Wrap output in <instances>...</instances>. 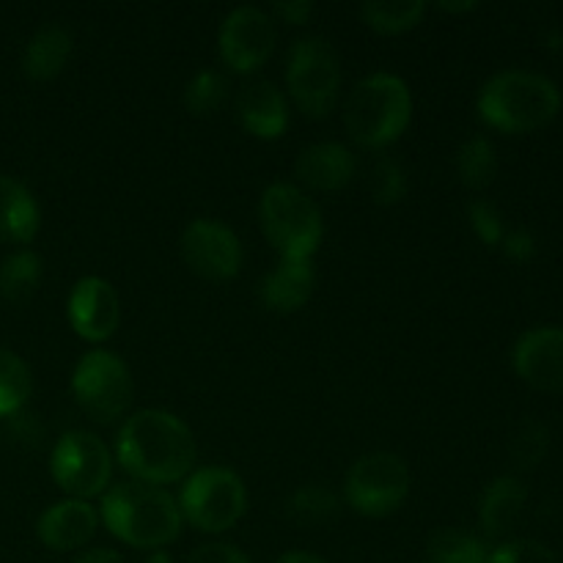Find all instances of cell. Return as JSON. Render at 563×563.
<instances>
[{
  "mask_svg": "<svg viewBox=\"0 0 563 563\" xmlns=\"http://www.w3.org/2000/svg\"><path fill=\"white\" fill-rule=\"evenodd\" d=\"M192 429L168 410H137L115 434V460L132 482L165 487L185 482L196 465Z\"/></svg>",
  "mask_w": 563,
  "mask_h": 563,
  "instance_id": "cell-1",
  "label": "cell"
},
{
  "mask_svg": "<svg viewBox=\"0 0 563 563\" xmlns=\"http://www.w3.org/2000/svg\"><path fill=\"white\" fill-rule=\"evenodd\" d=\"M99 522L135 550H163L181 533V511L165 487L141 482L113 484L99 500Z\"/></svg>",
  "mask_w": 563,
  "mask_h": 563,
  "instance_id": "cell-2",
  "label": "cell"
},
{
  "mask_svg": "<svg viewBox=\"0 0 563 563\" xmlns=\"http://www.w3.org/2000/svg\"><path fill=\"white\" fill-rule=\"evenodd\" d=\"M561 88L548 75L506 69L489 77L476 99L482 121L506 135H526L548 126L561 110Z\"/></svg>",
  "mask_w": 563,
  "mask_h": 563,
  "instance_id": "cell-3",
  "label": "cell"
},
{
  "mask_svg": "<svg viewBox=\"0 0 563 563\" xmlns=\"http://www.w3.org/2000/svg\"><path fill=\"white\" fill-rule=\"evenodd\" d=\"M412 121L410 86L399 75L377 71L352 88L344 104V126L352 141L368 152L394 146Z\"/></svg>",
  "mask_w": 563,
  "mask_h": 563,
  "instance_id": "cell-4",
  "label": "cell"
},
{
  "mask_svg": "<svg viewBox=\"0 0 563 563\" xmlns=\"http://www.w3.org/2000/svg\"><path fill=\"white\" fill-rule=\"evenodd\" d=\"M258 223L280 258H311L324 236V220L313 198L286 181H275L262 192Z\"/></svg>",
  "mask_w": 563,
  "mask_h": 563,
  "instance_id": "cell-5",
  "label": "cell"
},
{
  "mask_svg": "<svg viewBox=\"0 0 563 563\" xmlns=\"http://www.w3.org/2000/svg\"><path fill=\"white\" fill-rule=\"evenodd\" d=\"M181 520L201 533H225L247 511L245 482L231 467H198L181 482L179 493Z\"/></svg>",
  "mask_w": 563,
  "mask_h": 563,
  "instance_id": "cell-6",
  "label": "cell"
},
{
  "mask_svg": "<svg viewBox=\"0 0 563 563\" xmlns=\"http://www.w3.org/2000/svg\"><path fill=\"white\" fill-rule=\"evenodd\" d=\"M286 88L297 108L311 119L333 113L341 93V64L328 38L302 36L291 44L286 60Z\"/></svg>",
  "mask_w": 563,
  "mask_h": 563,
  "instance_id": "cell-7",
  "label": "cell"
},
{
  "mask_svg": "<svg viewBox=\"0 0 563 563\" xmlns=\"http://www.w3.org/2000/svg\"><path fill=\"white\" fill-rule=\"evenodd\" d=\"M69 385L77 407L97 423L119 421L135 396L130 366L108 350L86 352L75 363Z\"/></svg>",
  "mask_w": 563,
  "mask_h": 563,
  "instance_id": "cell-8",
  "label": "cell"
},
{
  "mask_svg": "<svg viewBox=\"0 0 563 563\" xmlns=\"http://www.w3.org/2000/svg\"><path fill=\"white\" fill-rule=\"evenodd\" d=\"M412 487L407 462L390 451H374L352 462L344 478V498L361 517H388L401 509Z\"/></svg>",
  "mask_w": 563,
  "mask_h": 563,
  "instance_id": "cell-9",
  "label": "cell"
},
{
  "mask_svg": "<svg viewBox=\"0 0 563 563\" xmlns=\"http://www.w3.org/2000/svg\"><path fill=\"white\" fill-rule=\"evenodd\" d=\"M49 473L69 498H102L113 478V456L99 434L71 429V432L60 434L58 443L53 445Z\"/></svg>",
  "mask_w": 563,
  "mask_h": 563,
  "instance_id": "cell-10",
  "label": "cell"
},
{
  "mask_svg": "<svg viewBox=\"0 0 563 563\" xmlns=\"http://www.w3.org/2000/svg\"><path fill=\"white\" fill-rule=\"evenodd\" d=\"M275 44H278V25L273 14L258 5H240L220 22V58L236 75H251L262 69L273 58Z\"/></svg>",
  "mask_w": 563,
  "mask_h": 563,
  "instance_id": "cell-11",
  "label": "cell"
},
{
  "mask_svg": "<svg viewBox=\"0 0 563 563\" xmlns=\"http://www.w3.org/2000/svg\"><path fill=\"white\" fill-rule=\"evenodd\" d=\"M179 251L187 267L207 280L236 278L245 262L236 231L212 218H198L187 223V229L181 231Z\"/></svg>",
  "mask_w": 563,
  "mask_h": 563,
  "instance_id": "cell-12",
  "label": "cell"
},
{
  "mask_svg": "<svg viewBox=\"0 0 563 563\" xmlns=\"http://www.w3.org/2000/svg\"><path fill=\"white\" fill-rule=\"evenodd\" d=\"M66 317L71 330L88 344H102L119 330L121 302L110 280L99 275H86L69 291Z\"/></svg>",
  "mask_w": 563,
  "mask_h": 563,
  "instance_id": "cell-13",
  "label": "cell"
},
{
  "mask_svg": "<svg viewBox=\"0 0 563 563\" xmlns=\"http://www.w3.org/2000/svg\"><path fill=\"white\" fill-rule=\"evenodd\" d=\"M517 377L542 394H563V328L542 324L517 339L511 352Z\"/></svg>",
  "mask_w": 563,
  "mask_h": 563,
  "instance_id": "cell-14",
  "label": "cell"
},
{
  "mask_svg": "<svg viewBox=\"0 0 563 563\" xmlns=\"http://www.w3.org/2000/svg\"><path fill=\"white\" fill-rule=\"evenodd\" d=\"M99 528V509L88 500L66 498L42 511L36 522V537L53 553H71L86 548Z\"/></svg>",
  "mask_w": 563,
  "mask_h": 563,
  "instance_id": "cell-15",
  "label": "cell"
},
{
  "mask_svg": "<svg viewBox=\"0 0 563 563\" xmlns=\"http://www.w3.org/2000/svg\"><path fill=\"white\" fill-rule=\"evenodd\" d=\"M236 119L247 135L278 141L289 130V102L275 82L251 80L236 97Z\"/></svg>",
  "mask_w": 563,
  "mask_h": 563,
  "instance_id": "cell-16",
  "label": "cell"
},
{
  "mask_svg": "<svg viewBox=\"0 0 563 563\" xmlns=\"http://www.w3.org/2000/svg\"><path fill=\"white\" fill-rule=\"evenodd\" d=\"M357 159L352 148L339 141L311 143L295 159V176L306 187L319 192H339L355 179Z\"/></svg>",
  "mask_w": 563,
  "mask_h": 563,
  "instance_id": "cell-17",
  "label": "cell"
},
{
  "mask_svg": "<svg viewBox=\"0 0 563 563\" xmlns=\"http://www.w3.org/2000/svg\"><path fill=\"white\" fill-rule=\"evenodd\" d=\"M317 286V269L311 258H280L258 286L264 308L273 313H297L308 306Z\"/></svg>",
  "mask_w": 563,
  "mask_h": 563,
  "instance_id": "cell-18",
  "label": "cell"
},
{
  "mask_svg": "<svg viewBox=\"0 0 563 563\" xmlns=\"http://www.w3.org/2000/svg\"><path fill=\"white\" fill-rule=\"evenodd\" d=\"M528 489L520 478L498 476L484 487L478 498V522L489 539H500L520 522L526 511Z\"/></svg>",
  "mask_w": 563,
  "mask_h": 563,
  "instance_id": "cell-19",
  "label": "cell"
},
{
  "mask_svg": "<svg viewBox=\"0 0 563 563\" xmlns=\"http://www.w3.org/2000/svg\"><path fill=\"white\" fill-rule=\"evenodd\" d=\"M42 209L22 181L0 174V242L27 245L38 234Z\"/></svg>",
  "mask_w": 563,
  "mask_h": 563,
  "instance_id": "cell-20",
  "label": "cell"
},
{
  "mask_svg": "<svg viewBox=\"0 0 563 563\" xmlns=\"http://www.w3.org/2000/svg\"><path fill=\"white\" fill-rule=\"evenodd\" d=\"M71 49H75V42L64 25L38 27L22 53V71L33 82L55 80L69 64Z\"/></svg>",
  "mask_w": 563,
  "mask_h": 563,
  "instance_id": "cell-21",
  "label": "cell"
},
{
  "mask_svg": "<svg viewBox=\"0 0 563 563\" xmlns=\"http://www.w3.org/2000/svg\"><path fill=\"white\" fill-rule=\"evenodd\" d=\"M44 275V262L36 251H22L11 253L0 264V297L11 306H20V302L31 300L36 295L38 284H42Z\"/></svg>",
  "mask_w": 563,
  "mask_h": 563,
  "instance_id": "cell-22",
  "label": "cell"
},
{
  "mask_svg": "<svg viewBox=\"0 0 563 563\" xmlns=\"http://www.w3.org/2000/svg\"><path fill=\"white\" fill-rule=\"evenodd\" d=\"M427 9L423 0H366L361 3V20L383 36H396L421 25Z\"/></svg>",
  "mask_w": 563,
  "mask_h": 563,
  "instance_id": "cell-23",
  "label": "cell"
},
{
  "mask_svg": "<svg viewBox=\"0 0 563 563\" xmlns=\"http://www.w3.org/2000/svg\"><path fill=\"white\" fill-rule=\"evenodd\" d=\"M341 500L335 498L333 489L322 487V484H302L286 500V515L291 522L306 528L330 526L339 517Z\"/></svg>",
  "mask_w": 563,
  "mask_h": 563,
  "instance_id": "cell-24",
  "label": "cell"
},
{
  "mask_svg": "<svg viewBox=\"0 0 563 563\" xmlns=\"http://www.w3.org/2000/svg\"><path fill=\"white\" fill-rule=\"evenodd\" d=\"M456 174H460L462 185L471 190H484L498 176V152H495L493 141L484 135L467 137L456 152Z\"/></svg>",
  "mask_w": 563,
  "mask_h": 563,
  "instance_id": "cell-25",
  "label": "cell"
},
{
  "mask_svg": "<svg viewBox=\"0 0 563 563\" xmlns=\"http://www.w3.org/2000/svg\"><path fill=\"white\" fill-rule=\"evenodd\" d=\"M489 550L484 539L460 528L434 531L427 542L429 563H487Z\"/></svg>",
  "mask_w": 563,
  "mask_h": 563,
  "instance_id": "cell-26",
  "label": "cell"
},
{
  "mask_svg": "<svg viewBox=\"0 0 563 563\" xmlns=\"http://www.w3.org/2000/svg\"><path fill=\"white\" fill-rule=\"evenodd\" d=\"M31 390L33 377L27 363L16 352L0 346V418H11L25 410Z\"/></svg>",
  "mask_w": 563,
  "mask_h": 563,
  "instance_id": "cell-27",
  "label": "cell"
},
{
  "mask_svg": "<svg viewBox=\"0 0 563 563\" xmlns=\"http://www.w3.org/2000/svg\"><path fill=\"white\" fill-rule=\"evenodd\" d=\"M229 99V80H225L223 71L218 69H201L187 80L185 91H181V102L190 115H212Z\"/></svg>",
  "mask_w": 563,
  "mask_h": 563,
  "instance_id": "cell-28",
  "label": "cell"
},
{
  "mask_svg": "<svg viewBox=\"0 0 563 563\" xmlns=\"http://www.w3.org/2000/svg\"><path fill=\"white\" fill-rule=\"evenodd\" d=\"M550 451V429L537 418H526L515 429L509 443V456L520 471H533L544 462Z\"/></svg>",
  "mask_w": 563,
  "mask_h": 563,
  "instance_id": "cell-29",
  "label": "cell"
},
{
  "mask_svg": "<svg viewBox=\"0 0 563 563\" xmlns=\"http://www.w3.org/2000/svg\"><path fill=\"white\" fill-rule=\"evenodd\" d=\"M366 190L377 207H396L407 196V174L399 159L379 157L368 170Z\"/></svg>",
  "mask_w": 563,
  "mask_h": 563,
  "instance_id": "cell-30",
  "label": "cell"
},
{
  "mask_svg": "<svg viewBox=\"0 0 563 563\" xmlns=\"http://www.w3.org/2000/svg\"><path fill=\"white\" fill-rule=\"evenodd\" d=\"M487 563H561L559 555L533 539H511L489 550Z\"/></svg>",
  "mask_w": 563,
  "mask_h": 563,
  "instance_id": "cell-31",
  "label": "cell"
},
{
  "mask_svg": "<svg viewBox=\"0 0 563 563\" xmlns=\"http://www.w3.org/2000/svg\"><path fill=\"white\" fill-rule=\"evenodd\" d=\"M467 223H471L473 234L484 242V245L495 247L504 242L506 236V225H504V214L495 203L489 201H471L467 203Z\"/></svg>",
  "mask_w": 563,
  "mask_h": 563,
  "instance_id": "cell-32",
  "label": "cell"
},
{
  "mask_svg": "<svg viewBox=\"0 0 563 563\" xmlns=\"http://www.w3.org/2000/svg\"><path fill=\"white\" fill-rule=\"evenodd\" d=\"M187 563H253V561L247 559V555L242 553L236 544L209 542V544H201V548L192 550Z\"/></svg>",
  "mask_w": 563,
  "mask_h": 563,
  "instance_id": "cell-33",
  "label": "cell"
},
{
  "mask_svg": "<svg viewBox=\"0 0 563 563\" xmlns=\"http://www.w3.org/2000/svg\"><path fill=\"white\" fill-rule=\"evenodd\" d=\"M500 247H504L506 258H511V262H517V264H528L531 258H537V251H539L537 236H533L531 231H526V229L506 231Z\"/></svg>",
  "mask_w": 563,
  "mask_h": 563,
  "instance_id": "cell-34",
  "label": "cell"
},
{
  "mask_svg": "<svg viewBox=\"0 0 563 563\" xmlns=\"http://www.w3.org/2000/svg\"><path fill=\"white\" fill-rule=\"evenodd\" d=\"M317 5L311 0H280V3H273V20L286 22V25H306L313 16Z\"/></svg>",
  "mask_w": 563,
  "mask_h": 563,
  "instance_id": "cell-35",
  "label": "cell"
},
{
  "mask_svg": "<svg viewBox=\"0 0 563 563\" xmlns=\"http://www.w3.org/2000/svg\"><path fill=\"white\" fill-rule=\"evenodd\" d=\"M9 427H11V438H14V443L20 440V443H27V445H42V438H44V429H42V421H38L36 416H31V412H16V416L9 418Z\"/></svg>",
  "mask_w": 563,
  "mask_h": 563,
  "instance_id": "cell-36",
  "label": "cell"
},
{
  "mask_svg": "<svg viewBox=\"0 0 563 563\" xmlns=\"http://www.w3.org/2000/svg\"><path fill=\"white\" fill-rule=\"evenodd\" d=\"M71 563H124V559H121L115 550L97 548V550H86V553H80Z\"/></svg>",
  "mask_w": 563,
  "mask_h": 563,
  "instance_id": "cell-37",
  "label": "cell"
},
{
  "mask_svg": "<svg viewBox=\"0 0 563 563\" xmlns=\"http://www.w3.org/2000/svg\"><path fill=\"white\" fill-rule=\"evenodd\" d=\"M275 563H328V561L319 559V555H313V553H302V550H295V553L280 555V559Z\"/></svg>",
  "mask_w": 563,
  "mask_h": 563,
  "instance_id": "cell-38",
  "label": "cell"
},
{
  "mask_svg": "<svg viewBox=\"0 0 563 563\" xmlns=\"http://www.w3.org/2000/svg\"><path fill=\"white\" fill-rule=\"evenodd\" d=\"M542 42L548 49H563V31H553V27H550V31L544 33Z\"/></svg>",
  "mask_w": 563,
  "mask_h": 563,
  "instance_id": "cell-39",
  "label": "cell"
},
{
  "mask_svg": "<svg viewBox=\"0 0 563 563\" xmlns=\"http://www.w3.org/2000/svg\"><path fill=\"white\" fill-rule=\"evenodd\" d=\"M440 9L451 11V14H462V11L478 9V3H476V0H467V3H440Z\"/></svg>",
  "mask_w": 563,
  "mask_h": 563,
  "instance_id": "cell-40",
  "label": "cell"
},
{
  "mask_svg": "<svg viewBox=\"0 0 563 563\" xmlns=\"http://www.w3.org/2000/svg\"><path fill=\"white\" fill-rule=\"evenodd\" d=\"M146 563H174V559H170V555L165 553V550H152V553H148Z\"/></svg>",
  "mask_w": 563,
  "mask_h": 563,
  "instance_id": "cell-41",
  "label": "cell"
},
{
  "mask_svg": "<svg viewBox=\"0 0 563 563\" xmlns=\"http://www.w3.org/2000/svg\"><path fill=\"white\" fill-rule=\"evenodd\" d=\"M427 563H429V561H427Z\"/></svg>",
  "mask_w": 563,
  "mask_h": 563,
  "instance_id": "cell-42",
  "label": "cell"
}]
</instances>
